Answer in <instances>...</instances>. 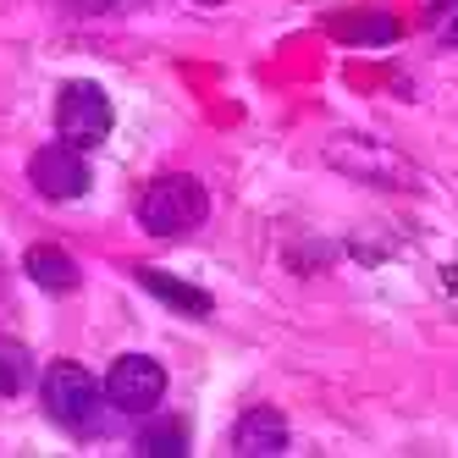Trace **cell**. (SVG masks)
Instances as JSON below:
<instances>
[{
  "instance_id": "6da1fadb",
  "label": "cell",
  "mask_w": 458,
  "mask_h": 458,
  "mask_svg": "<svg viewBox=\"0 0 458 458\" xmlns=\"http://www.w3.org/2000/svg\"><path fill=\"white\" fill-rule=\"evenodd\" d=\"M106 392L83 365H50L45 370V414L72 437H100L106 425Z\"/></svg>"
},
{
  "instance_id": "7a4b0ae2",
  "label": "cell",
  "mask_w": 458,
  "mask_h": 458,
  "mask_svg": "<svg viewBox=\"0 0 458 458\" xmlns=\"http://www.w3.org/2000/svg\"><path fill=\"white\" fill-rule=\"evenodd\" d=\"M210 199H205V182H193V177H155L144 193H139V226L155 238H182L193 233V226L205 221Z\"/></svg>"
},
{
  "instance_id": "3957f363",
  "label": "cell",
  "mask_w": 458,
  "mask_h": 458,
  "mask_svg": "<svg viewBox=\"0 0 458 458\" xmlns=\"http://www.w3.org/2000/svg\"><path fill=\"white\" fill-rule=\"evenodd\" d=\"M166 398V370L155 365L149 353H122L111 376H106V403L122 409V414H149Z\"/></svg>"
},
{
  "instance_id": "277c9868",
  "label": "cell",
  "mask_w": 458,
  "mask_h": 458,
  "mask_svg": "<svg viewBox=\"0 0 458 458\" xmlns=\"http://www.w3.org/2000/svg\"><path fill=\"white\" fill-rule=\"evenodd\" d=\"M55 127H61V139L89 149V144H100L111 133V100L100 94V83H67L61 89V100H55Z\"/></svg>"
},
{
  "instance_id": "5b68a950",
  "label": "cell",
  "mask_w": 458,
  "mask_h": 458,
  "mask_svg": "<svg viewBox=\"0 0 458 458\" xmlns=\"http://www.w3.org/2000/svg\"><path fill=\"white\" fill-rule=\"evenodd\" d=\"M28 177H34V188L45 193V199H83L89 193V160H83V149L78 144H45V149H34V160H28Z\"/></svg>"
},
{
  "instance_id": "8992f818",
  "label": "cell",
  "mask_w": 458,
  "mask_h": 458,
  "mask_svg": "<svg viewBox=\"0 0 458 458\" xmlns=\"http://www.w3.org/2000/svg\"><path fill=\"white\" fill-rule=\"evenodd\" d=\"M233 447L238 453H282L287 447V425L276 409H249L238 420V431H233Z\"/></svg>"
},
{
  "instance_id": "52a82bcc",
  "label": "cell",
  "mask_w": 458,
  "mask_h": 458,
  "mask_svg": "<svg viewBox=\"0 0 458 458\" xmlns=\"http://www.w3.org/2000/svg\"><path fill=\"white\" fill-rule=\"evenodd\" d=\"M139 282L155 293V299H166L177 315H193V320L210 315V293H205V287H188V282H177V276H166V271H155V266H139Z\"/></svg>"
},
{
  "instance_id": "ba28073f",
  "label": "cell",
  "mask_w": 458,
  "mask_h": 458,
  "mask_svg": "<svg viewBox=\"0 0 458 458\" xmlns=\"http://www.w3.org/2000/svg\"><path fill=\"white\" fill-rule=\"evenodd\" d=\"M22 266L45 293H72L78 287V266H72V254H61V249H28Z\"/></svg>"
},
{
  "instance_id": "9c48e42d",
  "label": "cell",
  "mask_w": 458,
  "mask_h": 458,
  "mask_svg": "<svg viewBox=\"0 0 458 458\" xmlns=\"http://www.w3.org/2000/svg\"><path fill=\"white\" fill-rule=\"evenodd\" d=\"M22 386H28V348L0 337V398H17Z\"/></svg>"
},
{
  "instance_id": "30bf717a",
  "label": "cell",
  "mask_w": 458,
  "mask_h": 458,
  "mask_svg": "<svg viewBox=\"0 0 458 458\" xmlns=\"http://www.w3.org/2000/svg\"><path fill=\"white\" fill-rule=\"evenodd\" d=\"M139 453H166V458H177V453H188V431L182 425H149V431L139 437Z\"/></svg>"
},
{
  "instance_id": "8fae6325",
  "label": "cell",
  "mask_w": 458,
  "mask_h": 458,
  "mask_svg": "<svg viewBox=\"0 0 458 458\" xmlns=\"http://www.w3.org/2000/svg\"><path fill=\"white\" fill-rule=\"evenodd\" d=\"M431 34L442 45H458V0H437L431 6Z\"/></svg>"
},
{
  "instance_id": "7c38bea8",
  "label": "cell",
  "mask_w": 458,
  "mask_h": 458,
  "mask_svg": "<svg viewBox=\"0 0 458 458\" xmlns=\"http://www.w3.org/2000/svg\"><path fill=\"white\" fill-rule=\"evenodd\" d=\"M205 6H221V0H205Z\"/></svg>"
}]
</instances>
